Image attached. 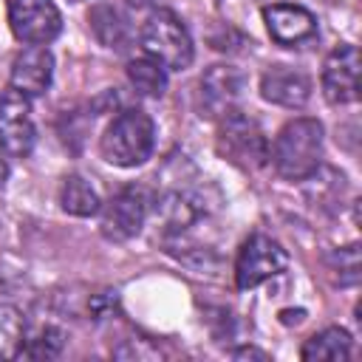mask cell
<instances>
[{"instance_id":"obj_8","label":"cell","mask_w":362,"mask_h":362,"mask_svg":"<svg viewBox=\"0 0 362 362\" xmlns=\"http://www.w3.org/2000/svg\"><path fill=\"white\" fill-rule=\"evenodd\" d=\"M99 209H102V221H99L102 235L110 240H130L133 235H139L147 218V195L139 187H124Z\"/></svg>"},{"instance_id":"obj_16","label":"cell","mask_w":362,"mask_h":362,"mask_svg":"<svg viewBox=\"0 0 362 362\" xmlns=\"http://www.w3.org/2000/svg\"><path fill=\"white\" fill-rule=\"evenodd\" d=\"M127 79H130V85L136 88V93L150 96V99H158V96H164V90H167V74H164V68H161L158 62H153V59H133V62L127 65Z\"/></svg>"},{"instance_id":"obj_5","label":"cell","mask_w":362,"mask_h":362,"mask_svg":"<svg viewBox=\"0 0 362 362\" xmlns=\"http://www.w3.org/2000/svg\"><path fill=\"white\" fill-rule=\"evenodd\" d=\"M221 153L240 164V167H260L269 153H266V139L260 133V127L238 113V110H229L223 113V122H221Z\"/></svg>"},{"instance_id":"obj_18","label":"cell","mask_w":362,"mask_h":362,"mask_svg":"<svg viewBox=\"0 0 362 362\" xmlns=\"http://www.w3.org/2000/svg\"><path fill=\"white\" fill-rule=\"evenodd\" d=\"M25 339V322H23V314L3 303L0 305V359H11L20 354V345Z\"/></svg>"},{"instance_id":"obj_15","label":"cell","mask_w":362,"mask_h":362,"mask_svg":"<svg viewBox=\"0 0 362 362\" xmlns=\"http://www.w3.org/2000/svg\"><path fill=\"white\" fill-rule=\"evenodd\" d=\"M303 359H348L351 356V334L345 328H325L305 339Z\"/></svg>"},{"instance_id":"obj_13","label":"cell","mask_w":362,"mask_h":362,"mask_svg":"<svg viewBox=\"0 0 362 362\" xmlns=\"http://www.w3.org/2000/svg\"><path fill=\"white\" fill-rule=\"evenodd\" d=\"M240 74L232 65H212L201 76V105L209 116H223L240 96Z\"/></svg>"},{"instance_id":"obj_11","label":"cell","mask_w":362,"mask_h":362,"mask_svg":"<svg viewBox=\"0 0 362 362\" xmlns=\"http://www.w3.org/2000/svg\"><path fill=\"white\" fill-rule=\"evenodd\" d=\"M51 76H54V57L48 54V48L31 45L14 57L8 82L23 96H40L48 90Z\"/></svg>"},{"instance_id":"obj_2","label":"cell","mask_w":362,"mask_h":362,"mask_svg":"<svg viewBox=\"0 0 362 362\" xmlns=\"http://www.w3.org/2000/svg\"><path fill=\"white\" fill-rule=\"evenodd\" d=\"M156 147V124L153 119L139 110V107H127L122 110L105 130L99 150L105 156V161L116 164V167H139L150 158Z\"/></svg>"},{"instance_id":"obj_23","label":"cell","mask_w":362,"mask_h":362,"mask_svg":"<svg viewBox=\"0 0 362 362\" xmlns=\"http://www.w3.org/2000/svg\"><path fill=\"white\" fill-rule=\"evenodd\" d=\"M74 3H76V0H74Z\"/></svg>"},{"instance_id":"obj_17","label":"cell","mask_w":362,"mask_h":362,"mask_svg":"<svg viewBox=\"0 0 362 362\" xmlns=\"http://www.w3.org/2000/svg\"><path fill=\"white\" fill-rule=\"evenodd\" d=\"M158 209H161V218H164L167 229H175V232L187 229L201 215L198 201L192 195H187V192H170V195H164L161 204H158Z\"/></svg>"},{"instance_id":"obj_10","label":"cell","mask_w":362,"mask_h":362,"mask_svg":"<svg viewBox=\"0 0 362 362\" xmlns=\"http://www.w3.org/2000/svg\"><path fill=\"white\" fill-rule=\"evenodd\" d=\"M263 20H266V28H269V37L277 45H297V42L311 40L317 34V20L303 6H288V3L266 6Z\"/></svg>"},{"instance_id":"obj_4","label":"cell","mask_w":362,"mask_h":362,"mask_svg":"<svg viewBox=\"0 0 362 362\" xmlns=\"http://www.w3.org/2000/svg\"><path fill=\"white\" fill-rule=\"evenodd\" d=\"M288 263L286 249L272 240L263 232H255L243 240L240 252H238V263H235V280L238 288H255L257 283L280 274Z\"/></svg>"},{"instance_id":"obj_6","label":"cell","mask_w":362,"mask_h":362,"mask_svg":"<svg viewBox=\"0 0 362 362\" xmlns=\"http://www.w3.org/2000/svg\"><path fill=\"white\" fill-rule=\"evenodd\" d=\"M34 139H37V130H34L28 96H23L14 88L6 90L0 96V150L6 156L23 158L31 153Z\"/></svg>"},{"instance_id":"obj_14","label":"cell","mask_w":362,"mask_h":362,"mask_svg":"<svg viewBox=\"0 0 362 362\" xmlns=\"http://www.w3.org/2000/svg\"><path fill=\"white\" fill-rule=\"evenodd\" d=\"M59 204L68 215H76V218H88V215H96L99 212V195L96 189L82 178V175H68L62 181V189H59Z\"/></svg>"},{"instance_id":"obj_3","label":"cell","mask_w":362,"mask_h":362,"mask_svg":"<svg viewBox=\"0 0 362 362\" xmlns=\"http://www.w3.org/2000/svg\"><path fill=\"white\" fill-rule=\"evenodd\" d=\"M141 48L147 59L167 71H181L192 62V37L178 14L170 8H156L141 28Z\"/></svg>"},{"instance_id":"obj_12","label":"cell","mask_w":362,"mask_h":362,"mask_svg":"<svg viewBox=\"0 0 362 362\" xmlns=\"http://www.w3.org/2000/svg\"><path fill=\"white\" fill-rule=\"evenodd\" d=\"M260 93L266 102H274L280 107H303L311 96V79L288 65H272L260 76Z\"/></svg>"},{"instance_id":"obj_22","label":"cell","mask_w":362,"mask_h":362,"mask_svg":"<svg viewBox=\"0 0 362 362\" xmlns=\"http://www.w3.org/2000/svg\"><path fill=\"white\" fill-rule=\"evenodd\" d=\"M6 178H8V167H6V161L0 158V187L6 184Z\"/></svg>"},{"instance_id":"obj_19","label":"cell","mask_w":362,"mask_h":362,"mask_svg":"<svg viewBox=\"0 0 362 362\" xmlns=\"http://www.w3.org/2000/svg\"><path fill=\"white\" fill-rule=\"evenodd\" d=\"M90 28L99 37V42L107 45V48H122L124 40H127L124 23H122V17L110 6H96L90 11Z\"/></svg>"},{"instance_id":"obj_21","label":"cell","mask_w":362,"mask_h":362,"mask_svg":"<svg viewBox=\"0 0 362 362\" xmlns=\"http://www.w3.org/2000/svg\"><path fill=\"white\" fill-rule=\"evenodd\" d=\"M232 356H235V359H246V356H257V359H269V356H266L263 351H255V348H240V351H235Z\"/></svg>"},{"instance_id":"obj_20","label":"cell","mask_w":362,"mask_h":362,"mask_svg":"<svg viewBox=\"0 0 362 362\" xmlns=\"http://www.w3.org/2000/svg\"><path fill=\"white\" fill-rule=\"evenodd\" d=\"M62 345H65L62 331H57V328H45V331H40L34 339L23 342L17 356H28V359H54V356H59Z\"/></svg>"},{"instance_id":"obj_7","label":"cell","mask_w":362,"mask_h":362,"mask_svg":"<svg viewBox=\"0 0 362 362\" xmlns=\"http://www.w3.org/2000/svg\"><path fill=\"white\" fill-rule=\"evenodd\" d=\"M8 25L17 40L45 45L59 34L62 17L51 0H8Z\"/></svg>"},{"instance_id":"obj_1","label":"cell","mask_w":362,"mask_h":362,"mask_svg":"<svg viewBox=\"0 0 362 362\" xmlns=\"http://www.w3.org/2000/svg\"><path fill=\"white\" fill-rule=\"evenodd\" d=\"M320 158H322V124L317 119H294L277 133L272 161L283 178L303 181L314 175Z\"/></svg>"},{"instance_id":"obj_9","label":"cell","mask_w":362,"mask_h":362,"mask_svg":"<svg viewBox=\"0 0 362 362\" xmlns=\"http://www.w3.org/2000/svg\"><path fill=\"white\" fill-rule=\"evenodd\" d=\"M322 93L331 105H348L359 96V51L339 45L322 65Z\"/></svg>"}]
</instances>
